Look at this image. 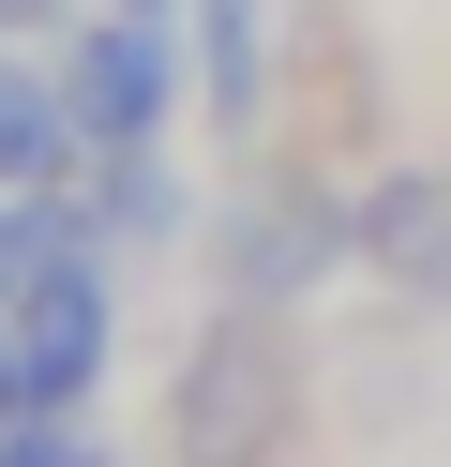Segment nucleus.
I'll return each mask as SVG.
<instances>
[{
    "instance_id": "nucleus-2",
    "label": "nucleus",
    "mask_w": 451,
    "mask_h": 467,
    "mask_svg": "<svg viewBox=\"0 0 451 467\" xmlns=\"http://www.w3.org/2000/svg\"><path fill=\"white\" fill-rule=\"evenodd\" d=\"M60 91H76V121L106 136V151H136L150 121H166V91H180V61H166V16H136V0H106V31L60 61Z\"/></svg>"
},
{
    "instance_id": "nucleus-5",
    "label": "nucleus",
    "mask_w": 451,
    "mask_h": 467,
    "mask_svg": "<svg viewBox=\"0 0 451 467\" xmlns=\"http://www.w3.org/2000/svg\"><path fill=\"white\" fill-rule=\"evenodd\" d=\"M361 256H391V272H451V196H436V182L376 196V212H361Z\"/></svg>"
},
{
    "instance_id": "nucleus-7",
    "label": "nucleus",
    "mask_w": 451,
    "mask_h": 467,
    "mask_svg": "<svg viewBox=\"0 0 451 467\" xmlns=\"http://www.w3.org/2000/svg\"><path fill=\"white\" fill-rule=\"evenodd\" d=\"M210 106H256V0H210Z\"/></svg>"
},
{
    "instance_id": "nucleus-4",
    "label": "nucleus",
    "mask_w": 451,
    "mask_h": 467,
    "mask_svg": "<svg viewBox=\"0 0 451 467\" xmlns=\"http://www.w3.org/2000/svg\"><path fill=\"white\" fill-rule=\"evenodd\" d=\"M60 136H76V91H30V76H0V196H30L60 166Z\"/></svg>"
},
{
    "instance_id": "nucleus-6",
    "label": "nucleus",
    "mask_w": 451,
    "mask_h": 467,
    "mask_svg": "<svg viewBox=\"0 0 451 467\" xmlns=\"http://www.w3.org/2000/svg\"><path fill=\"white\" fill-rule=\"evenodd\" d=\"M166 226H180V182H166V166H120V182H106V242H166Z\"/></svg>"
},
{
    "instance_id": "nucleus-8",
    "label": "nucleus",
    "mask_w": 451,
    "mask_h": 467,
    "mask_svg": "<svg viewBox=\"0 0 451 467\" xmlns=\"http://www.w3.org/2000/svg\"><path fill=\"white\" fill-rule=\"evenodd\" d=\"M46 256H60V242H46V226H30V212H0V302H15V286H30V272H46Z\"/></svg>"
},
{
    "instance_id": "nucleus-10",
    "label": "nucleus",
    "mask_w": 451,
    "mask_h": 467,
    "mask_svg": "<svg viewBox=\"0 0 451 467\" xmlns=\"http://www.w3.org/2000/svg\"><path fill=\"white\" fill-rule=\"evenodd\" d=\"M136 16H166V0H136Z\"/></svg>"
},
{
    "instance_id": "nucleus-9",
    "label": "nucleus",
    "mask_w": 451,
    "mask_h": 467,
    "mask_svg": "<svg viewBox=\"0 0 451 467\" xmlns=\"http://www.w3.org/2000/svg\"><path fill=\"white\" fill-rule=\"evenodd\" d=\"M15 16H46V0H0V31H15Z\"/></svg>"
},
{
    "instance_id": "nucleus-3",
    "label": "nucleus",
    "mask_w": 451,
    "mask_h": 467,
    "mask_svg": "<svg viewBox=\"0 0 451 467\" xmlns=\"http://www.w3.org/2000/svg\"><path fill=\"white\" fill-rule=\"evenodd\" d=\"M331 256H346V226H331L316 196H241V242H226V272L256 286V302H271V286H316Z\"/></svg>"
},
{
    "instance_id": "nucleus-1",
    "label": "nucleus",
    "mask_w": 451,
    "mask_h": 467,
    "mask_svg": "<svg viewBox=\"0 0 451 467\" xmlns=\"http://www.w3.org/2000/svg\"><path fill=\"white\" fill-rule=\"evenodd\" d=\"M90 377H106V286H90L76 256H46V272L0 302V422H30V407H76Z\"/></svg>"
}]
</instances>
